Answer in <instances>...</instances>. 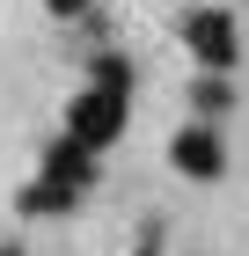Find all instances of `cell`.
<instances>
[{
  "instance_id": "1",
  "label": "cell",
  "mask_w": 249,
  "mask_h": 256,
  "mask_svg": "<svg viewBox=\"0 0 249 256\" xmlns=\"http://www.w3.org/2000/svg\"><path fill=\"white\" fill-rule=\"evenodd\" d=\"M117 132H125V96H110V88H81L74 110H66V139H74L81 154H96V146H110Z\"/></svg>"
},
{
  "instance_id": "2",
  "label": "cell",
  "mask_w": 249,
  "mask_h": 256,
  "mask_svg": "<svg viewBox=\"0 0 249 256\" xmlns=\"http://www.w3.org/2000/svg\"><path fill=\"white\" fill-rule=\"evenodd\" d=\"M183 44L205 59V74L234 66V52H242V37H234V15H227V8H191V15H183Z\"/></svg>"
},
{
  "instance_id": "3",
  "label": "cell",
  "mask_w": 249,
  "mask_h": 256,
  "mask_svg": "<svg viewBox=\"0 0 249 256\" xmlns=\"http://www.w3.org/2000/svg\"><path fill=\"white\" fill-rule=\"evenodd\" d=\"M169 154H176V168H183V176H220V168H227V154H220V132H212V124H183V132L169 139Z\"/></svg>"
},
{
  "instance_id": "4",
  "label": "cell",
  "mask_w": 249,
  "mask_h": 256,
  "mask_svg": "<svg viewBox=\"0 0 249 256\" xmlns=\"http://www.w3.org/2000/svg\"><path fill=\"white\" fill-rule=\"evenodd\" d=\"M88 176H96V154H81L74 139H59L52 154H44V183H59V190H88Z\"/></svg>"
},
{
  "instance_id": "5",
  "label": "cell",
  "mask_w": 249,
  "mask_h": 256,
  "mask_svg": "<svg viewBox=\"0 0 249 256\" xmlns=\"http://www.w3.org/2000/svg\"><path fill=\"white\" fill-rule=\"evenodd\" d=\"M74 205V190H59V183H30L22 190V212H66Z\"/></svg>"
},
{
  "instance_id": "6",
  "label": "cell",
  "mask_w": 249,
  "mask_h": 256,
  "mask_svg": "<svg viewBox=\"0 0 249 256\" xmlns=\"http://www.w3.org/2000/svg\"><path fill=\"white\" fill-rule=\"evenodd\" d=\"M96 88L125 96V88H132V66H125V59H96Z\"/></svg>"
},
{
  "instance_id": "7",
  "label": "cell",
  "mask_w": 249,
  "mask_h": 256,
  "mask_svg": "<svg viewBox=\"0 0 249 256\" xmlns=\"http://www.w3.org/2000/svg\"><path fill=\"white\" fill-rule=\"evenodd\" d=\"M191 96H198V110H227V80H220V74H205Z\"/></svg>"
},
{
  "instance_id": "8",
  "label": "cell",
  "mask_w": 249,
  "mask_h": 256,
  "mask_svg": "<svg viewBox=\"0 0 249 256\" xmlns=\"http://www.w3.org/2000/svg\"><path fill=\"white\" fill-rule=\"evenodd\" d=\"M44 8H52V15H81L88 0H44Z\"/></svg>"
},
{
  "instance_id": "9",
  "label": "cell",
  "mask_w": 249,
  "mask_h": 256,
  "mask_svg": "<svg viewBox=\"0 0 249 256\" xmlns=\"http://www.w3.org/2000/svg\"><path fill=\"white\" fill-rule=\"evenodd\" d=\"M0 256H22V249H15V242H8V249H0Z\"/></svg>"
}]
</instances>
